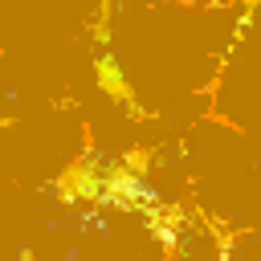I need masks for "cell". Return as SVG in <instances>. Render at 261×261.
Instances as JSON below:
<instances>
[{
  "label": "cell",
  "mask_w": 261,
  "mask_h": 261,
  "mask_svg": "<svg viewBox=\"0 0 261 261\" xmlns=\"http://www.w3.org/2000/svg\"><path fill=\"white\" fill-rule=\"evenodd\" d=\"M94 73H98V86H102L110 98H118V102L135 98V94L126 90V82H122V65L114 61V53H102V57H98V65H94Z\"/></svg>",
  "instance_id": "1"
}]
</instances>
